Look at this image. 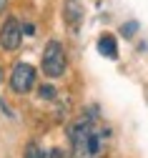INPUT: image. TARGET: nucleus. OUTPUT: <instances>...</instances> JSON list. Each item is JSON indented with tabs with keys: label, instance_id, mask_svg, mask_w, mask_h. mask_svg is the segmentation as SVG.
<instances>
[{
	"label": "nucleus",
	"instance_id": "1",
	"mask_svg": "<svg viewBox=\"0 0 148 158\" xmlns=\"http://www.w3.org/2000/svg\"><path fill=\"white\" fill-rule=\"evenodd\" d=\"M105 128H100L93 118V110L88 115L78 118L68 126V141L73 146V158H98L103 153V138Z\"/></svg>",
	"mask_w": 148,
	"mask_h": 158
},
{
	"label": "nucleus",
	"instance_id": "2",
	"mask_svg": "<svg viewBox=\"0 0 148 158\" xmlns=\"http://www.w3.org/2000/svg\"><path fill=\"white\" fill-rule=\"evenodd\" d=\"M40 68L48 78H60L68 68V58H66V50L58 40H48L45 50H43V60H40Z\"/></svg>",
	"mask_w": 148,
	"mask_h": 158
},
{
	"label": "nucleus",
	"instance_id": "3",
	"mask_svg": "<svg viewBox=\"0 0 148 158\" xmlns=\"http://www.w3.org/2000/svg\"><path fill=\"white\" fill-rule=\"evenodd\" d=\"M33 85H35V68L30 63H18L13 68V73H10V88H13V93L25 95V93H30Z\"/></svg>",
	"mask_w": 148,
	"mask_h": 158
},
{
	"label": "nucleus",
	"instance_id": "4",
	"mask_svg": "<svg viewBox=\"0 0 148 158\" xmlns=\"http://www.w3.org/2000/svg\"><path fill=\"white\" fill-rule=\"evenodd\" d=\"M23 43V25L18 23V18H8L0 28V45L3 50H18Z\"/></svg>",
	"mask_w": 148,
	"mask_h": 158
},
{
	"label": "nucleus",
	"instance_id": "5",
	"mask_svg": "<svg viewBox=\"0 0 148 158\" xmlns=\"http://www.w3.org/2000/svg\"><path fill=\"white\" fill-rule=\"evenodd\" d=\"M63 18H66V23L70 28H78L80 20H83V5H80V0H66V5H63Z\"/></svg>",
	"mask_w": 148,
	"mask_h": 158
},
{
	"label": "nucleus",
	"instance_id": "6",
	"mask_svg": "<svg viewBox=\"0 0 148 158\" xmlns=\"http://www.w3.org/2000/svg\"><path fill=\"white\" fill-rule=\"evenodd\" d=\"M98 53L105 55V58H111V60H116V58H118V43H116V38L113 35H100L98 38Z\"/></svg>",
	"mask_w": 148,
	"mask_h": 158
},
{
	"label": "nucleus",
	"instance_id": "7",
	"mask_svg": "<svg viewBox=\"0 0 148 158\" xmlns=\"http://www.w3.org/2000/svg\"><path fill=\"white\" fill-rule=\"evenodd\" d=\"M23 158H45V153H43V148H40L38 143H28L25 146V156Z\"/></svg>",
	"mask_w": 148,
	"mask_h": 158
},
{
	"label": "nucleus",
	"instance_id": "8",
	"mask_svg": "<svg viewBox=\"0 0 148 158\" xmlns=\"http://www.w3.org/2000/svg\"><path fill=\"white\" fill-rule=\"evenodd\" d=\"M38 95L45 98V101H50V98H55V88H53V85H40V88H38Z\"/></svg>",
	"mask_w": 148,
	"mask_h": 158
},
{
	"label": "nucleus",
	"instance_id": "9",
	"mask_svg": "<svg viewBox=\"0 0 148 158\" xmlns=\"http://www.w3.org/2000/svg\"><path fill=\"white\" fill-rule=\"evenodd\" d=\"M136 30H138V23H136V20H131V23H125V25H123V30H121V33H123V38H133V33H136Z\"/></svg>",
	"mask_w": 148,
	"mask_h": 158
},
{
	"label": "nucleus",
	"instance_id": "10",
	"mask_svg": "<svg viewBox=\"0 0 148 158\" xmlns=\"http://www.w3.org/2000/svg\"><path fill=\"white\" fill-rule=\"evenodd\" d=\"M45 158H63V151H60V148H50V151L45 153Z\"/></svg>",
	"mask_w": 148,
	"mask_h": 158
},
{
	"label": "nucleus",
	"instance_id": "11",
	"mask_svg": "<svg viewBox=\"0 0 148 158\" xmlns=\"http://www.w3.org/2000/svg\"><path fill=\"white\" fill-rule=\"evenodd\" d=\"M23 33H25V35H33V33H35V28L28 23V25H23Z\"/></svg>",
	"mask_w": 148,
	"mask_h": 158
},
{
	"label": "nucleus",
	"instance_id": "12",
	"mask_svg": "<svg viewBox=\"0 0 148 158\" xmlns=\"http://www.w3.org/2000/svg\"><path fill=\"white\" fill-rule=\"evenodd\" d=\"M5 8H8V0H0V15L5 13Z\"/></svg>",
	"mask_w": 148,
	"mask_h": 158
}]
</instances>
